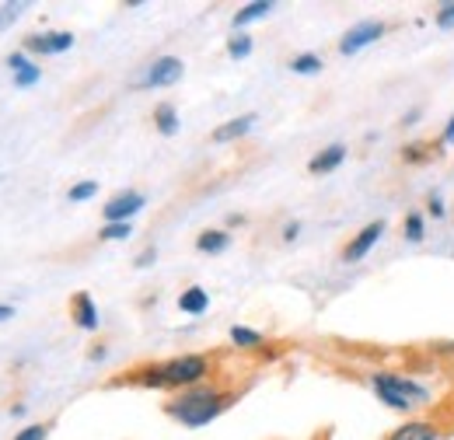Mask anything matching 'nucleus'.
<instances>
[{
  "mask_svg": "<svg viewBox=\"0 0 454 440\" xmlns=\"http://www.w3.org/2000/svg\"><path fill=\"white\" fill-rule=\"evenodd\" d=\"M234 402H238V391H227V388L207 381V385L175 391V398L165 402V412L175 423H182L189 430H200V427L214 423L217 416H224Z\"/></svg>",
  "mask_w": 454,
  "mask_h": 440,
  "instance_id": "1",
  "label": "nucleus"
},
{
  "mask_svg": "<svg viewBox=\"0 0 454 440\" xmlns=\"http://www.w3.org/2000/svg\"><path fill=\"white\" fill-rule=\"evenodd\" d=\"M367 381H371V391L381 398V405H388L392 412H402V416H412L434 402L430 385H423L419 378L398 374V371H374Z\"/></svg>",
  "mask_w": 454,
  "mask_h": 440,
  "instance_id": "2",
  "label": "nucleus"
},
{
  "mask_svg": "<svg viewBox=\"0 0 454 440\" xmlns=\"http://www.w3.org/2000/svg\"><path fill=\"white\" fill-rule=\"evenodd\" d=\"M214 374V360L207 353H182L161 364V385L168 391H185V388L207 385Z\"/></svg>",
  "mask_w": 454,
  "mask_h": 440,
  "instance_id": "3",
  "label": "nucleus"
},
{
  "mask_svg": "<svg viewBox=\"0 0 454 440\" xmlns=\"http://www.w3.org/2000/svg\"><path fill=\"white\" fill-rule=\"evenodd\" d=\"M182 74H185V63L178 59V56H158V59H151L133 81H129V88L133 91H158V88H171V84H178L182 81Z\"/></svg>",
  "mask_w": 454,
  "mask_h": 440,
  "instance_id": "4",
  "label": "nucleus"
},
{
  "mask_svg": "<svg viewBox=\"0 0 454 440\" xmlns=\"http://www.w3.org/2000/svg\"><path fill=\"white\" fill-rule=\"evenodd\" d=\"M385 32H388V25H385V21H378V18H364V21H356L353 28H346V32H342L340 53L342 56L364 53L367 46L381 43V39H385Z\"/></svg>",
  "mask_w": 454,
  "mask_h": 440,
  "instance_id": "5",
  "label": "nucleus"
},
{
  "mask_svg": "<svg viewBox=\"0 0 454 440\" xmlns=\"http://www.w3.org/2000/svg\"><path fill=\"white\" fill-rule=\"evenodd\" d=\"M144 207H147V196H144V192L122 189V192H115L113 200L102 207V217H106V224H133V217H137Z\"/></svg>",
  "mask_w": 454,
  "mask_h": 440,
  "instance_id": "6",
  "label": "nucleus"
},
{
  "mask_svg": "<svg viewBox=\"0 0 454 440\" xmlns=\"http://www.w3.org/2000/svg\"><path fill=\"white\" fill-rule=\"evenodd\" d=\"M385 231H388L385 220H371V224H364V227L346 241V248H342V263H360V259H367L371 248L385 238Z\"/></svg>",
  "mask_w": 454,
  "mask_h": 440,
  "instance_id": "7",
  "label": "nucleus"
},
{
  "mask_svg": "<svg viewBox=\"0 0 454 440\" xmlns=\"http://www.w3.org/2000/svg\"><path fill=\"white\" fill-rule=\"evenodd\" d=\"M444 437V427L434 423V420H423V416H409L405 423H398L395 430H388L385 440H441Z\"/></svg>",
  "mask_w": 454,
  "mask_h": 440,
  "instance_id": "8",
  "label": "nucleus"
},
{
  "mask_svg": "<svg viewBox=\"0 0 454 440\" xmlns=\"http://www.w3.org/2000/svg\"><path fill=\"white\" fill-rule=\"evenodd\" d=\"M67 50H74V32H35L25 39V53L59 56Z\"/></svg>",
  "mask_w": 454,
  "mask_h": 440,
  "instance_id": "9",
  "label": "nucleus"
},
{
  "mask_svg": "<svg viewBox=\"0 0 454 440\" xmlns=\"http://www.w3.org/2000/svg\"><path fill=\"white\" fill-rule=\"evenodd\" d=\"M70 318H74V326L84 332H95L102 326V315H98V304H95V297L91 294H74V301H70Z\"/></svg>",
  "mask_w": 454,
  "mask_h": 440,
  "instance_id": "10",
  "label": "nucleus"
},
{
  "mask_svg": "<svg viewBox=\"0 0 454 440\" xmlns=\"http://www.w3.org/2000/svg\"><path fill=\"white\" fill-rule=\"evenodd\" d=\"M255 112H245V115H234V119H227L224 126H217L214 133H210V140L214 144H234V140H241V137H248L252 133V126H255Z\"/></svg>",
  "mask_w": 454,
  "mask_h": 440,
  "instance_id": "11",
  "label": "nucleus"
},
{
  "mask_svg": "<svg viewBox=\"0 0 454 440\" xmlns=\"http://www.w3.org/2000/svg\"><path fill=\"white\" fill-rule=\"evenodd\" d=\"M434 158H444L441 140H412V144L402 147V161H405V165H427V161H434Z\"/></svg>",
  "mask_w": 454,
  "mask_h": 440,
  "instance_id": "12",
  "label": "nucleus"
},
{
  "mask_svg": "<svg viewBox=\"0 0 454 440\" xmlns=\"http://www.w3.org/2000/svg\"><path fill=\"white\" fill-rule=\"evenodd\" d=\"M346 154H349L346 144H329V147H322V151L308 161V171H311V175H329V171H336V168L346 161Z\"/></svg>",
  "mask_w": 454,
  "mask_h": 440,
  "instance_id": "13",
  "label": "nucleus"
},
{
  "mask_svg": "<svg viewBox=\"0 0 454 440\" xmlns=\"http://www.w3.org/2000/svg\"><path fill=\"white\" fill-rule=\"evenodd\" d=\"M273 0H252V4H241L238 11H234V18H231V25H234V32H241V28H248L252 21H259V18H266V14H273Z\"/></svg>",
  "mask_w": 454,
  "mask_h": 440,
  "instance_id": "14",
  "label": "nucleus"
},
{
  "mask_svg": "<svg viewBox=\"0 0 454 440\" xmlns=\"http://www.w3.org/2000/svg\"><path fill=\"white\" fill-rule=\"evenodd\" d=\"M207 308H210V294H207V287H185L182 294H178V311L182 315H207Z\"/></svg>",
  "mask_w": 454,
  "mask_h": 440,
  "instance_id": "15",
  "label": "nucleus"
},
{
  "mask_svg": "<svg viewBox=\"0 0 454 440\" xmlns=\"http://www.w3.org/2000/svg\"><path fill=\"white\" fill-rule=\"evenodd\" d=\"M227 245H231V234L221 231V227H210V231H203V234L196 238V248H200L203 255H221V252H227Z\"/></svg>",
  "mask_w": 454,
  "mask_h": 440,
  "instance_id": "16",
  "label": "nucleus"
},
{
  "mask_svg": "<svg viewBox=\"0 0 454 440\" xmlns=\"http://www.w3.org/2000/svg\"><path fill=\"white\" fill-rule=\"evenodd\" d=\"M402 238H405L409 245L427 241V217H423L419 210H409V214H405V220H402Z\"/></svg>",
  "mask_w": 454,
  "mask_h": 440,
  "instance_id": "17",
  "label": "nucleus"
},
{
  "mask_svg": "<svg viewBox=\"0 0 454 440\" xmlns=\"http://www.w3.org/2000/svg\"><path fill=\"white\" fill-rule=\"evenodd\" d=\"M231 342H234V350H259L262 342H266V335L255 329H248V326H231Z\"/></svg>",
  "mask_w": 454,
  "mask_h": 440,
  "instance_id": "18",
  "label": "nucleus"
},
{
  "mask_svg": "<svg viewBox=\"0 0 454 440\" xmlns=\"http://www.w3.org/2000/svg\"><path fill=\"white\" fill-rule=\"evenodd\" d=\"M154 126H158L161 137H175V133H178V109H175L171 102H161V106L154 109Z\"/></svg>",
  "mask_w": 454,
  "mask_h": 440,
  "instance_id": "19",
  "label": "nucleus"
},
{
  "mask_svg": "<svg viewBox=\"0 0 454 440\" xmlns=\"http://www.w3.org/2000/svg\"><path fill=\"white\" fill-rule=\"evenodd\" d=\"M322 67H325V63H322V56L318 53H297L294 59H290V70L301 74V77H315Z\"/></svg>",
  "mask_w": 454,
  "mask_h": 440,
  "instance_id": "20",
  "label": "nucleus"
},
{
  "mask_svg": "<svg viewBox=\"0 0 454 440\" xmlns=\"http://www.w3.org/2000/svg\"><path fill=\"white\" fill-rule=\"evenodd\" d=\"M252 50H255V39H252L248 32H234L231 43H227V56H231V59H248Z\"/></svg>",
  "mask_w": 454,
  "mask_h": 440,
  "instance_id": "21",
  "label": "nucleus"
},
{
  "mask_svg": "<svg viewBox=\"0 0 454 440\" xmlns=\"http://www.w3.org/2000/svg\"><path fill=\"white\" fill-rule=\"evenodd\" d=\"M95 196H98V182H95V178H84V182H77V185L67 189V200H70V203H88V200H95Z\"/></svg>",
  "mask_w": 454,
  "mask_h": 440,
  "instance_id": "22",
  "label": "nucleus"
},
{
  "mask_svg": "<svg viewBox=\"0 0 454 440\" xmlns=\"http://www.w3.org/2000/svg\"><path fill=\"white\" fill-rule=\"evenodd\" d=\"M39 77H43V70H39L35 63H28V67H21V70L14 74V88H21V91H25V88H35Z\"/></svg>",
  "mask_w": 454,
  "mask_h": 440,
  "instance_id": "23",
  "label": "nucleus"
},
{
  "mask_svg": "<svg viewBox=\"0 0 454 440\" xmlns=\"http://www.w3.org/2000/svg\"><path fill=\"white\" fill-rule=\"evenodd\" d=\"M434 25H437L441 32H451L454 28V0L437 4V11H434Z\"/></svg>",
  "mask_w": 454,
  "mask_h": 440,
  "instance_id": "24",
  "label": "nucleus"
},
{
  "mask_svg": "<svg viewBox=\"0 0 454 440\" xmlns=\"http://www.w3.org/2000/svg\"><path fill=\"white\" fill-rule=\"evenodd\" d=\"M129 234H133V224H106V227L98 231L102 241H126Z\"/></svg>",
  "mask_w": 454,
  "mask_h": 440,
  "instance_id": "25",
  "label": "nucleus"
},
{
  "mask_svg": "<svg viewBox=\"0 0 454 440\" xmlns=\"http://www.w3.org/2000/svg\"><path fill=\"white\" fill-rule=\"evenodd\" d=\"M427 214H430L434 220H444V217H448V203H444V196H441L437 189H434V192L427 196Z\"/></svg>",
  "mask_w": 454,
  "mask_h": 440,
  "instance_id": "26",
  "label": "nucleus"
},
{
  "mask_svg": "<svg viewBox=\"0 0 454 440\" xmlns=\"http://www.w3.org/2000/svg\"><path fill=\"white\" fill-rule=\"evenodd\" d=\"M21 11H25V4H4V7H0V32H4L7 25H14V21L21 18Z\"/></svg>",
  "mask_w": 454,
  "mask_h": 440,
  "instance_id": "27",
  "label": "nucleus"
},
{
  "mask_svg": "<svg viewBox=\"0 0 454 440\" xmlns=\"http://www.w3.org/2000/svg\"><path fill=\"white\" fill-rule=\"evenodd\" d=\"M46 437H50V427H43V423H32L21 434H14V440H46Z\"/></svg>",
  "mask_w": 454,
  "mask_h": 440,
  "instance_id": "28",
  "label": "nucleus"
},
{
  "mask_svg": "<svg viewBox=\"0 0 454 440\" xmlns=\"http://www.w3.org/2000/svg\"><path fill=\"white\" fill-rule=\"evenodd\" d=\"M154 263H158V248H154V245H147V248L133 259V266H137V270H147V266H154Z\"/></svg>",
  "mask_w": 454,
  "mask_h": 440,
  "instance_id": "29",
  "label": "nucleus"
},
{
  "mask_svg": "<svg viewBox=\"0 0 454 440\" xmlns=\"http://www.w3.org/2000/svg\"><path fill=\"white\" fill-rule=\"evenodd\" d=\"M441 147H454V112L451 119L444 122V130H441Z\"/></svg>",
  "mask_w": 454,
  "mask_h": 440,
  "instance_id": "30",
  "label": "nucleus"
},
{
  "mask_svg": "<svg viewBox=\"0 0 454 440\" xmlns=\"http://www.w3.org/2000/svg\"><path fill=\"white\" fill-rule=\"evenodd\" d=\"M7 67L18 74L21 67H28V53H25V50H21V53H11V56H7Z\"/></svg>",
  "mask_w": 454,
  "mask_h": 440,
  "instance_id": "31",
  "label": "nucleus"
},
{
  "mask_svg": "<svg viewBox=\"0 0 454 440\" xmlns=\"http://www.w3.org/2000/svg\"><path fill=\"white\" fill-rule=\"evenodd\" d=\"M297 234H301V220L284 224V241H297Z\"/></svg>",
  "mask_w": 454,
  "mask_h": 440,
  "instance_id": "32",
  "label": "nucleus"
},
{
  "mask_svg": "<svg viewBox=\"0 0 454 440\" xmlns=\"http://www.w3.org/2000/svg\"><path fill=\"white\" fill-rule=\"evenodd\" d=\"M434 357H454V342H434Z\"/></svg>",
  "mask_w": 454,
  "mask_h": 440,
  "instance_id": "33",
  "label": "nucleus"
},
{
  "mask_svg": "<svg viewBox=\"0 0 454 440\" xmlns=\"http://www.w3.org/2000/svg\"><path fill=\"white\" fill-rule=\"evenodd\" d=\"M419 115H423V109H412L402 115V126H412V122H419Z\"/></svg>",
  "mask_w": 454,
  "mask_h": 440,
  "instance_id": "34",
  "label": "nucleus"
},
{
  "mask_svg": "<svg viewBox=\"0 0 454 440\" xmlns=\"http://www.w3.org/2000/svg\"><path fill=\"white\" fill-rule=\"evenodd\" d=\"M11 315H14V308H11V304H0V322H7Z\"/></svg>",
  "mask_w": 454,
  "mask_h": 440,
  "instance_id": "35",
  "label": "nucleus"
},
{
  "mask_svg": "<svg viewBox=\"0 0 454 440\" xmlns=\"http://www.w3.org/2000/svg\"><path fill=\"white\" fill-rule=\"evenodd\" d=\"M91 360H106V346H95L91 350Z\"/></svg>",
  "mask_w": 454,
  "mask_h": 440,
  "instance_id": "36",
  "label": "nucleus"
}]
</instances>
